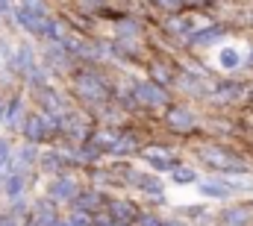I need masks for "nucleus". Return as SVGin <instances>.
Here are the masks:
<instances>
[{
    "instance_id": "f257e3e1",
    "label": "nucleus",
    "mask_w": 253,
    "mask_h": 226,
    "mask_svg": "<svg viewBox=\"0 0 253 226\" xmlns=\"http://www.w3.org/2000/svg\"><path fill=\"white\" fill-rule=\"evenodd\" d=\"M106 79L97 74V71H91V68H85V71H80L77 74V94L83 97V100H88V103H100V100H106Z\"/></svg>"
},
{
    "instance_id": "f03ea898",
    "label": "nucleus",
    "mask_w": 253,
    "mask_h": 226,
    "mask_svg": "<svg viewBox=\"0 0 253 226\" xmlns=\"http://www.w3.org/2000/svg\"><path fill=\"white\" fill-rule=\"evenodd\" d=\"M132 100L138 106H165L168 103V94L159 82L153 79H144V82H135L132 85Z\"/></svg>"
},
{
    "instance_id": "7ed1b4c3",
    "label": "nucleus",
    "mask_w": 253,
    "mask_h": 226,
    "mask_svg": "<svg viewBox=\"0 0 253 226\" xmlns=\"http://www.w3.org/2000/svg\"><path fill=\"white\" fill-rule=\"evenodd\" d=\"M50 197H53V203L77 200V197H80V185H77L71 176H56V179L50 182Z\"/></svg>"
},
{
    "instance_id": "20e7f679",
    "label": "nucleus",
    "mask_w": 253,
    "mask_h": 226,
    "mask_svg": "<svg viewBox=\"0 0 253 226\" xmlns=\"http://www.w3.org/2000/svg\"><path fill=\"white\" fill-rule=\"evenodd\" d=\"M24 135H27L33 144H39L42 138H47V135H50L47 117H44V114H30V117L24 120Z\"/></svg>"
},
{
    "instance_id": "39448f33",
    "label": "nucleus",
    "mask_w": 253,
    "mask_h": 226,
    "mask_svg": "<svg viewBox=\"0 0 253 226\" xmlns=\"http://www.w3.org/2000/svg\"><path fill=\"white\" fill-rule=\"evenodd\" d=\"M106 215H112L115 221H121V224H138V212H135V206H129L126 200H109V206H106Z\"/></svg>"
},
{
    "instance_id": "423d86ee",
    "label": "nucleus",
    "mask_w": 253,
    "mask_h": 226,
    "mask_svg": "<svg viewBox=\"0 0 253 226\" xmlns=\"http://www.w3.org/2000/svg\"><path fill=\"white\" fill-rule=\"evenodd\" d=\"M168 123H171L177 132H189V129H194L197 117H194V112L186 109V106H174V109L168 112Z\"/></svg>"
},
{
    "instance_id": "0eeeda50",
    "label": "nucleus",
    "mask_w": 253,
    "mask_h": 226,
    "mask_svg": "<svg viewBox=\"0 0 253 226\" xmlns=\"http://www.w3.org/2000/svg\"><path fill=\"white\" fill-rule=\"evenodd\" d=\"M253 221V209L251 206H233L221 215V224L224 226H251Z\"/></svg>"
},
{
    "instance_id": "6e6552de",
    "label": "nucleus",
    "mask_w": 253,
    "mask_h": 226,
    "mask_svg": "<svg viewBox=\"0 0 253 226\" xmlns=\"http://www.w3.org/2000/svg\"><path fill=\"white\" fill-rule=\"evenodd\" d=\"M197 191L203 194V197H218V200H227V197H233V191H236V185H227V182H200L197 185Z\"/></svg>"
},
{
    "instance_id": "1a4fd4ad",
    "label": "nucleus",
    "mask_w": 253,
    "mask_h": 226,
    "mask_svg": "<svg viewBox=\"0 0 253 226\" xmlns=\"http://www.w3.org/2000/svg\"><path fill=\"white\" fill-rule=\"evenodd\" d=\"M24 185H27V182H24V173H21V170H15V173L3 182V191H6V197H9V200H21Z\"/></svg>"
},
{
    "instance_id": "9d476101",
    "label": "nucleus",
    "mask_w": 253,
    "mask_h": 226,
    "mask_svg": "<svg viewBox=\"0 0 253 226\" xmlns=\"http://www.w3.org/2000/svg\"><path fill=\"white\" fill-rule=\"evenodd\" d=\"M221 36H224V33H221L218 27H209V30H200V33H194V44L206 47V44H215Z\"/></svg>"
},
{
    "instance_id": "9b49d317",
    "label": "nucleus",
    "mask_w": 253,
    "mask_h": 226,
    "mask_svg": "<svg viewBox=\"0 0 253 226\" xmlns=\"http://www.w3.org/2000/svg\"><path fill=\"white\" fill-rule=\"evenodd\" d=\"M97 203H103V200H100V194H94V191H85V194L80 191V197H77V209H80V212H91Z\"/></svg>"
},
{
    "instance_id": "f8f14e48",
    "label": "nucleus",
    "mask_w": 253,
    "mask_h": 226,
    "mask_svg": "<svg viewBox=\"0 0 253 226\" xmlns=\"http://www.w3.org/2000/svg\"><path fill=\"white\" fill-rule=\"evenodd\" d=\"M36 159H39V153H36V144H33V147L27 144V147H24V150H21V153L15 156V162H18V168H21V170L30 168V165L36 162Z\"/></svg>"
},
{
    "instance_id": "ddd939ff",
    "label": "nucleus",
    "mask_w": 253,
    "mask_h": 226,
    "mask_svg": "<svg viewBox=\"0 0 253 226\" xmlns=\"http://www.w3.org/2000/svg\"><path fill=\"white\" fill-rule=\"evenodd\" d=\"M221 68H227V71H233V68H239V62H242V56H239V50H233V47H224L221 50Z\"/></svg>"
},
{
    "instance_id": "4468645a",
    "label": "nucleus",
    "mask_w": 253,
    "mask_h": 226,
    "mask_svg": "<svg viewBox=\"0 0 253 226\" xmlns=\"http://www.w3.org/2000/svg\"><path fill=\"white\" fill-rule=\"evenodd\" d=\"M21 9H27V12H33V15H39V18H50V15H47L44 0H24V6H21Z\"/></svg>"
},
{
    "instance_id": "2eb2a0df",
    "label": "nucleus",
    "mask_w": 253,
    "mask_h": 226,
    "mask_svg": "<svg viewBox=\"0 0 253 226\" xmlns=\"http://www.w3.org/2000/svg\"><path fill=\"white\" fill-rule=\"evenodd\" d=\"M171 173H174V182H180V185H189V182H194V179H197V173H194V170H189V168H174Z\"/></svg>"
},
{
    "instance_id": "dca6fc26",
    "label": "nucleus",
    "mask_w": 253,
    "mask_h": 226,
    "mask_svg": "<svg viewBox=\"0 0 253 226\" xmlns=\"http://www.w3.org/2000/svg\"><path fill=\"white\" fill-rule=\"evenodd\" d=\"M68 224H71V226H94L88 212H74V215L68 218Z\"/></svg>"
},
{
    "instance_id": "f3484780",
    "label": "nucleus",
    "mask_w": 253,
    "mask_h": 226,
    "mask_svg": "<svg viewBox=\"0 0 253 226\" xmlns=\"http://www.w3.org/2000/svg\"><path fill=\"white\" fill-rule=\"evenodd\" d=\"M162 224H165V221H159L156 215H141V218H138V224H135V226H162Z\"/></svg>"
},
{
    "instance_id": "a211bd4d",
    "label": "nucleus",
    "mask_w": 253,
    "mask_h": 226,
    "mask_svg": "<svg viewBox=\"0 0 253 226\" xmlns=\"http://www.w3.org/2000/svg\"><path fill=\"white\" fill-rule=\"evenodd\" d=\"M44 165H47L50 170H59V168L65 165V162H62V156H56V153H50V156L44 159Z\"/></svg>"
},
{
    "instance_id": "6ab92c4d",
    "label": "nucleus",
    "mask_w": 253,
    "mask_h": 226,
    "mask_svg": "<svg viewBox=\"0 0 253 226\" xmlns=\"http://www.w3.org/2000/svg\"><path fill=\"white\" fill-rule=\"evenodd\" d=\"M162 6H168V9H177V6H183V0H159Z\"/></svg>"
},
{
    "instance_id": "aec40b11",
    "label": "nucleus",
    "mask_w": 253,
    "mask_h": 226,
    "mask_svg": "<svg viewBox=\"0 0 253 226\" xmlns=\"http://www.w3.org/2000/svg\"><path fill=\"white\" fill-rule=\"evenodd\" d=\"M0 226H18V224H15V218H0Z\"/></svg>"
},
{
    "instance_id": "412c9836",
    "label": "nucleus",
    "mask_w": 253,
    "mask_h": 226,
    "mask_svg": "<svg viewBox=\"0 0 253 226\" xmlns=\"http://www.w3.org/2000/svg\"><path fill=\"white\" fill-rule=\"evenodd\" d=\"M162 226H186V221H165Z\"/></svg>"
},
{
    "instance_id": "4be33fe9",
    "label": "nucleus",
    "mask_w": 253,
    "mask_h": 226,
    "mask_svg": "<svg viewBox=\"0 0 253 226\" xmlns=\"http://www.w3.org/2000/svg\"><path fill=\"white\" fill-rule=\"evenodd\" d=\"M9 9V0H0V12H6Z\"/></svg>"
}]
</instances>
